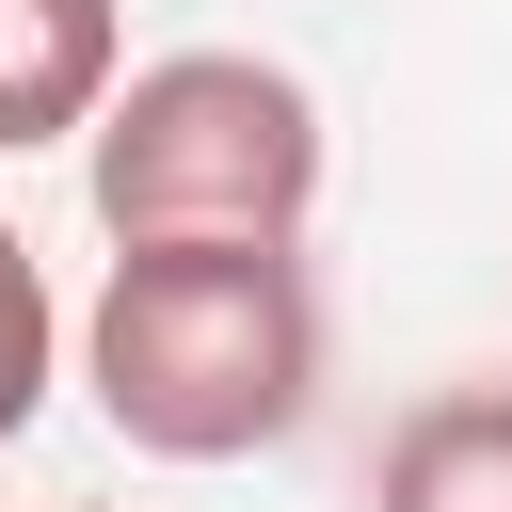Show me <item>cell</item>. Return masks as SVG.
Instances as JSON below:
<instances>
[{
  "instance_id": "1",
  "label": "cell",
  "mask_w": 512,
  "mask_h": 512,
  "mask_svg": "<svg viewBox=\"0 0 512 512\" xmlns=\"http://www.w3.org/2000/svg\"><path fill=\"white\" fill-rule=\"evenodd\" d=\"M80 384L128 448L240 464V448L304 432V400H320V288H304V256H256V240L112 256V288L80 320Z\"/></svg>"
},
{
  "instance_id": "2",
  "label": "cell",
  "mask_w": 512,
  "mask_h": 512,
  "mask_svg": "<svg viewBox=\"0 0 512 512\" xmlns=\"http://www.w3.org/2000/svg\"><path fill=\"white\" fill-rule=\"evenodd\" d=\"M96 144V224L112 256H192V240H256L288 256L320 208V96L256 48H176L144 80H112Z\"/></svg>"
},
{
  "instance_id": "3",
  "label": "cell",
  "mask_w": 512,
  "mask_h": 512,
  "mask_svg": "<svg viewBox=\"0 0 512 512\" xmlns=\"http://www.w3.org/2000/svg\"><path fill=\"white\" fill-rule=\"evenodd\" d=\"M112 112V0H0V160Z\"/></svg>"
},
{
  "instance_id": "4",
  "label": "cell",
  "mask_w": 512,
  "mask_h": 512,
  "mask_svg": "<svg viewBox=\"0 0 512 512\" xmlns=\"http://www.w3.org/2000/svg\"><path fill=\"white\" fill-rule=\"evenodd\" d=\"M384 512H512V384H448L384 448Z\"/></svg>"
},
{
  "instance_id": "5",
  "label": "cell",
  "mask_w": 512,
  "mask_h": 512,
  "mask_svg": "<svg viewBox=\"0 0 512 512\" xmlns=\"http://www.w3.org/2000/svg\"><path fill=\"white\" fill-rule=\"evenodd\" d=\"M48 352H64V320H48V272H32V240L0 224V448L32 432V400H48Z\"/></svg>"
}]
</instances>
